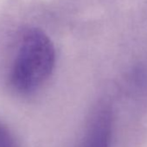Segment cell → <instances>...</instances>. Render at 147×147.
Segmentation results:
<instances>
[{
	"label": "cell",
	"instance_id": "1",
	"mask_svg": "<svg viewBox=\"0 0 147 147\" xmlns=\"http://www.w3.org/2000/svg\"><path fill=\"white\" fill-rule=\"evenodd\" d=\"M55 62V48L49 37L37 28L24 29L19 36L10 70L12 88L23 95L34 94L50 76Z\"/></svg>",
	"mask_w": 147,
	"mask_h": 147
},
{
	"label": "cell",
	"instance_id": "3",
	"mask_svg": "<svg viewBox=\"0 0 147 147\" xmlns=\"http://www.w3.org/2000/svg\"><path fill=\"white\" fill-rule=\"evenodd\" d=\"M17 142L11 131L0 123V147H17Z\"/></svg>",
	"mask_w": 147,
	"mask_h": 147
},
{
	"label": "cell",
	"instance_id": "2",
	"mask_svg": "<svg viewBox=\"0 0 147 147\" xmlns=\"http://www.w3.org/2000/svg\"><path fill=\"white\" fill-rule=\"evenodd\" d=\"M114 118L109 104L99 103L92 111L76 147H112Z\"/></svg>",
	"mask_w": 147,
	"mask_h": 147
}]
</instances>
